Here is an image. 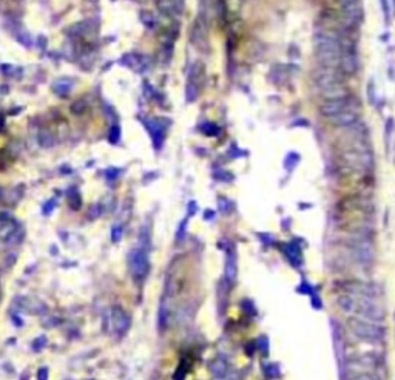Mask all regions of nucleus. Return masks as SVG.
<instances>
[{"mask_svg":"<svg viewBox=\"0 0 395 380\" xmlns=\"http://www.w3.org/2000/svg\"><path fill=\"white\" fill-rule=\"evenodd\" d=\"M192 42L195 43V46L201 51H209L210 45H209V22L201 19L198 15V19L193 23L192 28V34H190Z\"/></svg>","mask_w":395,"mask_h":380,"instance_id":"6","label":"nucleus"},{"mask_svg":"<svg viewBox=\"0 0 395 380\" xmlns=\"http://www.w3.org/2000/svg\"><path fill=\"white\" fill-rule=\"evenodd\" d=\"M105 329L108 332H113V334L122 337L129 332L132 326V317L130 314L122 309L121 306H115L105 314Z\"/></svg>","mask_w":395,"mask_h":380,"instance_id":"2","label":"nucleus"},{"mask_svg":"<svg viewBox=\"0 0 395 380\" xmlns=\"http://www.w3.org/2000/svg\"><path fill=\"white\" fill-rule=\"evenodd\" d=\"M121 138V130H119V127H113L112 130H110V141L113 142V144H116V142L119 141Z\"/></svg>","mask_w":395,"mask_h":380,"instance_id":"28","label":"nucleus"},{"mask_svg":"<svg viewBox=\"0 0 395 380\" xmlns=\"http://www.w3.org/2000/svg\"><path fill=\"white\" fill-rule=\"evenodd\" d=\"M346 77L347 76L340 68L320 67L317 71L313 73V81H315V85L318 87V90H324V88H329V87L337 85V84H344Z\"/></svg>","mask_w":395,"mask_h":380,"instance_id":"5","label":"nucleus"},{"mask_svg":"<svg viewBox=\"0 0 395 380\" xmlns=\"http://www.w3.org/2000/svg\"><path fill=\"white\" fill-rule=\"evenodd\" d=\"M187 370H188V363H187V360L184 359V360L179 363V365H178L175 374H173V380H185Z\"/></svg>","mask_w":395,"mask_h":380,"instance_id":"20","label":"nucleus"},{"mask_svg":"<svg viewBox=\"0 0 395 380\" xmlns=\"http://www.w3.org/2000/svg\"><path fill=\"white\" fill-rule=\"evenodd\" d=\"M349 380H380L374 371H347Z\"/></svg>","mask_w":395,"mask_h":380,"instance_id":"16","label":"nucleus"},{"mask_svg":"<svg viewBox=\"0 0 395 380\" xmlns=\"http://www.w3.org/2000/svg\"><path fill=\"white\" fill-rule=\"evenodd\" d=\"M298 292H303V294H312V289L309 288L307 283H301V286L298 288Z\"/></svg>","mask_w":395,"mask_h":380,"instance_id":"32","label":"nucleus"},{"mask_svg":"<svg viewBox=\"0 0 395 380\" xmlns=\"http://www.w3.org/2000/svg\"><path fill=\"white\" fill-rule=\"evenodd\" d=\"M349 328L355 337H358L360 340L369 342V343L380 342L385 337V329L380 323L358 319V317H352L349 320Z\"/></svg>","mask_w":395,"mask_h":380,"instance_id":"1","label":"nucleus"},{"mask_svg":"<svg viewBox=\"0 0 395 380\" xmlns=\"http://www.w3.org/2000/svg\"><path fill=\"white\" fill-rule=\"evenodd\" d=\"M264 374H267V377H270V379H275L279 376V367L276 363H267L264 367Z\"/></svg>","mask_w":395,"mask_h":380,"instance_id":"22","label":"nucleus"},{"mask_svg":"<svg viewBox=\"0 0 395 380\" xmlns=\"http://www.w3.org/2000/svg\"><path fill=\"white\" fill-rule=\"evenodd\" d=\"M201 130H202V133L204 135H207V136H210V138H213V136H218L219 135V125H216L215 122H202L201 124Z\"/></svg>","mask_w":395,"mask_h":380,"instance_id":"18","label":"nucleus"},{"mask_svg":"<svg viewBox=\"0 0 395 380\" xmlns=\"http://www.w3.org/2000/svg\"><path fill=\"white\" fill-rule=\"evenodd\" d=\"M293 125H304V127H309V121H306L303 118V121H298V122H293Z\"/></svg>","mask_w":395,"mask_h":380,"instance_id":"34","label":"nucleus"},{"mask_svg":"<svg viewBox=\"0 0 395 380\" xmlns=\"http://www.w3.org/2000/svg\"><path fill=\"white\" fill-rule=\"evenodd\" d=\"M122 233H124V227L119 226V224H116V226L112 229V240H113L115 243H118V241L122 238Z\"/></svg>","mask_w":395,"mask_h":380,"instance_id":"26","label":"nucleus"},{"mask_svg":"<svg viewBox=\"0 0 395 380\" xmlns=\"http://www.w3.org/2000/svg\"><path fill=\"white\" fill-rule=\"evenodd\" d=\"M209 368H210L212 376L216 377V379H223V377H226V376L229 374V365H227V362H226L223 357H216V359H213V360L210 362Z\"/></svg>","mask_w":395,"mask_h":380,"instance_id":"15","label":"nucleus"},{"mask_svg":"<svg viewBox=\"0 0 395 380\" xmlns=\"http://www.w3.org/2000/svg\"><path fill=\"white\" fill-rule=\"evenodd\" d=\"M375 94H377V91H375L374 82L371 81L369 85H368V98H369V102L371 104H375Z\"/></svg>","mask_w":395,"mask_h":380,"instance_id":"29","label":"nucleus"},{"mask_svg":"<svg viewBox=\"0 0 395 380\" xmlns=\"http://www.w3.org/2000/svg\"><path fill=\"white\" fill-rule=\"evenodd\" d=\"M299 160H301V158H299V155L296 152H289L286 155V160H284V169H286L287 172H292L298 166Z\"/></svg>","mask_w":395,"mask_h":380,"instance_id":"17","label":"nucleus"},{"mask_svg":"<svg viewBox=\"0 0 395 380\" xmlns=\"http://www.w3.org/2000/svg\"><path fill=\"white\" fill-rule=\"evenodd\" d=\"M224 275H226V281L232 284V286L236 283V278H238V253H236V249L233 244L227 247Z\"/></svg>","mask_w":395,"mask_h":380,"instance_id":"12","label":"nucleus"},{"mask_svg":"<svg viewBox=\"0 0 395 380\" xmlns=\"http://www.w3.org/2000/svg\"><path fill=\"white\" fill-rule=\"evenodd\" d=\"M282 252L284 255L289 258V263H292L293 266H299L303 263V257H301V247L293 244V243H286L282 244Z\"/></svg>","mask_w":395,"mask_h":380,"instance_id":"14","label":"nucleus"},{"mask_svg":"<svg viewBox=\"0 0 395 380\" xmlns=\"http://www.w3.org/2000/svg\"><path fill=\"white\" fill-rule=\"evenodd\" d=\"M185 229H187V219L181 221V224L178 227V240H182L185 236Z\"/></svg>","mask_w":395,"mask_h":380,"instance_id":"30","label":"nucleus"},{"mask_svg":"<svg viewBox=\"0 0 395 380\" xmlns=\"http://www.w3.org/2000/svg\"><path fill=\"white\" fill-rule=\"evenodd\" d=\"M101 213H102V205L101 204H94L93 207L90 209V212H88V218L90 219H96V218L101 216Z\"/></svg>","mask_w":395,"mask_h":380,"instance_id":"24","label":"nucleus"},{"mask_svg":"<svg viewBox=\"0 0 395 380\" xmlns=\"http://www.w3.org/2000/svg\"><path fill=\"white\" fill-rule=\"evenodd\" d=\"M71 87H73V84L71 82H68V81H57L56 84H54V87H53V90L59 94V96H67L68 94V91L71 90Z\"/></svg>","mask_w":395,"mask_h":380,"instance_id":"19","label":"nucleus"},{"mask_svg":"<svg viewBox=\"0 0 395 380\" xmlns=\"http://www.w3.org/2000/svg\"><path fill=\"white\" fill-rule=\"evenodd\" d=\"M215 215V212H212V210H207L205 212V219H212V216Z\"/></svg>","mask_w":395,"mask_h":380,"instance_id":"35","label":"nucleus"},{"mask_svg":"<svg viewBox=\"0 0 395 380\" xmlns=\"http://www.w3.org/2000/svg\"><path fill=\"white\" fill-rule=\"evenodd\" d=\"M327 121L334 127L346 129V127L354 125L355 122L360 121V108H347V110H344V112H340L334 116L327 118Z\"/></svg>","mask_w":395,"mask_h":380,"instance_id":"11","label":"nucleus"},{"mask_svg":"<svg viewBox=\"0 0 395 380\" xmlns=\"http://www.w3.org/2000/svg\"><path fill=\"white\" fill-rule=\"evenodd\" d=\"M68 202H70V207H71L73 210H79V209L82 207V198H81V195H79L77 192H73V193L70 195Z\"/></svg>","mask_w":395,"mask_h":380,"instance_id":"21","label":"nucleus"},{"mask_svg":"<svg viewBox=\"0 0 395 380\" xmlns=\"http://www.w3.org/2000/svg\"><path fill=\"white\" fill-rule=\"evenodd\" d=\"M380 5H382V11L385 15V22L388 25L391 22V3H389V0H380Z\"/></svg>","mask_w":395,"mask_h":380,"instance_id":"23","label":"nucleus"},{"mask_svg":"<svg viewBox=\"0 0 395 380\" xmlns=\"http://www.w3.org/2000/svg\"><path fill=\"white\" fill-rule=\"evenodd\" d=\"M320 94L324 101H330V99H340V98H344L347 96L349 93V87L347 84H337V85H332L329 88H324V90H320Z\"/></svg>","mask_w":395,"mask_h":380,"instance_id":"13","label":"nucleus"},{"mask_svg":"<svg viewBox=\"0 0 395 380\" xmlns=\"http://www.w3.org/2000/svg\"><path fill=\"white\" fill-rule=\"evenodd\" d=\"M14 308H17L19 312H25V314H31V315H40V314H45L48 311L46 305L43 302H40L39 298H33V297H23V295H19L15 297L14 300Z\"/></svg>","mask_w":395,"mask_h":380,"instance_id":"7","label":"nucleus"},{"mask_svg":"<svg viewBox=\"0 0 395 380\" xmlns=\"http://www.w3.org/2000/svg\"><path fill=\"white\" fill-rule=\"evenodd\" d=\"M341 11H343L346 22L351 26L360 25V23H363V20H365V9H363V5H361L360 0H344Z\"/></svg>","mask_w":395,"mask_h":380,"instance_id":"9","label":"nucleus"},{"mask_svg":"<svg viewBox=\"0 0 395 380\" xmlns=\"http://www.w3.org/2000/svg\"><path fill=\"white\" fill-rule=\"evenodd\" d=\"M347 108H360V102L352 96V94H347V96L340 98V99L323 101L318 110H320V115L327 119L340 112H344Z\"/></svg>","mask_w":395,"mask_h":380,"instance_id":"4","label":"nucleus"},{"mask_svg":"<svg viewBox=\"0 0 395 380\" xmlns=\"http://www.w3.org/2000/svg\"><path fill=\"white\" fill-rule=\"evenodd\" d=\"M196 209H198V205L195 201H192L190 204H188V215H195L196 213Z\"/></svg>","mask_w":395,"mask_h":380,"instance_id":"33","label":"nucleus"},{"mask_svg":"<svg viewBox=\"0 0 395 380\" xmlns=\"http://www.w3.org/2000/svg\"><path fill=\"white\" fill-rule=\"evenodd\" d=\"M22 238H23V232L17 221H14V219L0 221V241L19 244Z\"/></svg>","mask_w":395,"mask_h":380,"instance_id":"8","label":"nucleus"},{"mask_svg":"<svg viewBox=\"0 0 395 380\" xmlns=\"http://www.w3.org/2000/svg\"><path fill=\"white\" fill-rule=\"evenodd\" d=\"M145 127H147L148 133L151 135L154 149L161 150L164 146L165 133H167V121L164 118H153L145 122Z\"/></svg>","mask_w":395,"mask_h":380,"instance_id":"10","label":"nucleus"},{"mask_svg":"<svg viewBox=\"0 0 395 380\" xmlns=\"http://www.w3.org/2000/svg\"><path fill=\"white\" fill-rule=\"evenodd\" d=\"M40 144L43 146V147H50V146H53V136L50 135V133H46V132H43V133H40Z\"/></svg>","mask_w":395,"mask_h":380,"instance_id":"25","label":"nucleus"},{"mask_svg":"<svg viewBox=\"0 0 395 380\" xmlns=\"http://www.w3.org/2000/svg\"><path fill=\"white\" fill-rule=\"evenodd\" d=\"M230 201L227 198H219V210L223 213H229L230 212Z\"/></svg>","mask_w":395,"mask_h":380,"instance_id":"27","label":"nucleus"},{"mask_svg":"<svg viewBox=\"0 0 395 380\" xmlns=\"http://www.w3.org/2000/svg\"><path fill=\"white\" fill-rule=\"evenodd\" d=\"M48 377H50V371H48V368H40L39 371H37V380H48Z\"/></svg>","mask_w":395,"mask_h":380,"instance_id":"31","label":"nucleus"},{"mask_svg":"<svg viewBox=\"0 0 395 380\" xmlns=\"http://www.w3.org/2000/svg\"><path fill=\"white\" fill-rule=\"evenodd\" d=\"M394 2H395V0H394Z\"/></svg>","mask_w":395,"mask_h":380,"instance_id":"36","label":"nucleus"},{"mask_svg":"<svg viewBox=\"0 0 395 380\" xmlns=\"http://www.w3.org/2000/svg\"><path fill=\"white\" fill-rule=\"evenodd\" d=\"M129 269L134 281H144L150 272V258L145 247H136L129 255Z\"/></svg>","mask_w":395,"mask_h":380,"instance_id":"3","label":"nucleus"}]
</instances>
